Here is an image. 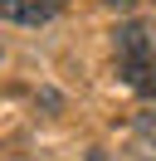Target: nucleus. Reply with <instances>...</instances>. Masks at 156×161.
Instances as JSON below:
<instances>
[{"label":"nucleus","instance_id":"nucleus-3","mask_svg":"<svg viewBox=\"0 0 156 161\" xmlns=\"http://www.w3.org/2000/svg\"><path fill=\"white\" fill-rule=\"evenodd\" d=\"M88 161H112V156H107L103 147H93V151H88Z\"/></svg>","mask_w":156,"mask_h":161},{"label":"nucleus","instance_id":"nucleus-2","mask_svg":"<svg viewBox=\"0 0 156 161\" xmlns=\"http://www.w3.org/2000/svg\"><path fill=\"white\" fill-rule=\"evenodd\" d=\"M64 5L68 0H0V20H10V25H44Z\"/></svg>","mask_w":156,"mask_h":161},{"label":"nucleus","instance_id":"nucleus-1","mask_svg":"<svg viewBox=\"0 0 156 161\" xmlns=\"http://www.w3.org/2000/svg\"><path fill=\"white\" fill-rule=\"evenodd\" d=\"M112 59H117V73H122V83L132 93L156 98V25H146V20L117 25V34H112Z\"/></svg>","mask_w":156,"mask_h":161},{"label":"nucleus","instance_id":"nucleus-4","mask_svg":"<svg viewBox=\"0 0 156 161\" xmlns=\"http://www.w3.org/2000/svg\"><path fill=\"white\" fill-rule=\"evenodd\" d=\"M107 5H132V0H107Z\"/></svg>","mask_w":156,"mask_h":161}]
</instances>
